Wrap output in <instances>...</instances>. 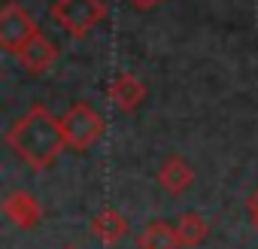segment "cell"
Masks as SVG:
<instances>
[{
	"mask_svg": "<svg viewBox=\"0 0 258 249\" xmlns=\"http://www.w3.org/2000/svg\"><path fill=\"white\" fill-rule=\"evenodd\" d=\"M7 146L31 170H46L67 149V137H64V128H61V118H55L49 112V106L34 103L7 131Z\"/></svg>",
	"mask_w": 258,
	"mask_h": 249,
	"instance_id": "cell-1",
	"label": "cell"
},
{
	"mask_svg": "<svg viewBox=\"0 0 258 249\" xmlns=\"http://www.w3.org/2000/svg\"><path fill=\"white\" fill-rule=\"evenodd\" d=\"M106 16H109V10L103 0H55L52 4V19L73 40L88 37Z\"/></svg>",
	"mask_w": 258,
	"mask_h": 249,
	"instance_id": "cell-2",
	"label": "cell"
},
{
	"mask_svg": "<svg viewBox=\"0 0 258 249\" xmlns=\"http://www.w3.org/2000/svg\"><path fill=\"white\" fill-rule=\"evenodd\" d=\"M61 128H64V137H67V149L73 152H85L91 149L103 131H106V121L103 115L91 106V103H73L64 115H61Z\"/></svg>",
	"mask_w": 258,
	"mask_h": 249,
	"instance_id": "cell-3",
	"label": "cell"
},
{
	"mask_svg": "<svg viewBox=\"0 0 258 249\" xmlns=\"http://www.w3.org/2000/svg\"><path fill=\"white\" fill-rule=\"evenodd\" d=\"M37 34H40V28H37V22L31 19V13L25 7L10 0V4L0 10V46H4V52L19 55Z\"/></svg>",
	"mask_w": 258,
	"mask_h": 249,
	"instance_id": "cell-4",
	"label": "cell"
},
{
	"mask_svg": "<svg viewBox=\"0 0 258 249\" xmlns=\"http://www.w3.org/2000/svg\"><path fill=\"white\" fill-rule=\"evenodd\" d=\"M4 216H7L16 228L31 231V228H37V225L43 222V204H40L37 195H31V192H13V195L4 198Z\"/></svg>",
	"mask_w": 258,
	"mask_h": 249,
	"instance_id": "cell-5",
	"label": "cell"
},
{
	"mask_svg": "<svg viewBox=\"0 0 258 249\" xmlns=\"http://www.w3.org/2000/svg\"><path fill=\"white\" fill-rule=\"evenodd\" d=\"M109 100L115 109L121 112H134L143 100H146V85L134 76V73H118L109 82Z\"/></svg>",
	"mask_w": 258,
	"mask_h": 249,
	"instance_id": "cell-6",
	"label": "cell"
},
{
	"mask_svg": "<svg viewBox=\"0 0 258 249\" xmlns=\"http://www.w3.org/2000/svg\"><path fill=\"white\" fill-rule=\"evenodd\" d=\"M19 61H22V67L28 70V73H34V76H40V73H46L55 61H58V46L49 40V37H43V34H37L19 55H16Z\"/></svg>",
	"mask_w": 258,
	"mask_h": 249,
	"instance_id": "cell-7",
	"label": "cell"
},
{
	"mask_svg": "<svg viewBox=\"0 0 258 249\" xmlns=\"http://www.w3.org/2000/svg\"><path fill=\"white\" fill-rule=\"evenodd\" d=\"M191 182H195V170H191V164H188L185 158H179V155H170V158L161 164V170H158V185H161L164 192H170V195H182Z\"/></svg>",
	"mask_w": 258,
	"mask_h": 249,
	"instance_id": "cell-8",
	"label": "cell"
},
{
	"mask_svg": "<svg viewBox=\"0 0 258 249\" xmlns=\"http://www.w3.org/2000/svg\"><path fill=\"white\" fill-rule=\"evenodd\" d=\"M91 231L100 243L106 246H115L118 240L127 237V219L115 210V207H103L94 219H91Z\"/></svg>",
	"mask_w": 258,
	"mask_h": 249,
	"instance_id": "cell-9",
	"label": "cell"
},
{
	"mask_svg": "<svg viewBox=\"0 0 258 249\" xmlns=\"http://www.w3.org/2000/svg\"><path fill=\"white\" fill-rule=\"evenodd\" d=\"M173 228H176L179 246H198V243H204L207 234H210V225H207V219H204L201 213H182Z\"/></svg>",
	"mask_w": 258,
	"mask_h": 249,
	"instance_id": "cell-10",
	"label": "cell"
},
{
	"mask_svg": "<svg viewBox=\"0 0 258 249\" xmlns=\"http://www.w3.org/2000/svg\"><path fill=\"white\" fill-rule=\"evenodd\" d=\"M137 243L140 249H179L176 228H170L167 222H149Z\"/></svg>",
	"mask_w": 258,
	"mask_h": 249,
	"instance_id": "cell-11",
	"label": "cell"
},
{
	"mask_svg": "<svg viewBox=\"0 0 258 249\" xmlns=\"http://www.w3.org/2000/svg\"><path fill=\"white\" fill-rule=\"evenodd\" d=\"M246 210H249V216H252V225L258 228V189L252 192V198L246 201Z\"/></svg>",
	"mask_w": 258,
	"mask_h": 249,
	"instance_id": "cell-12",
	"label": "cell"
},
{
	"mask_svg": "<svg viewBox=\"0 0 258 249\" xmlns=\"http://www.w3.org/2000/svg\"><path fill=\"white\" fill-rule=\"evenodd\" d=\"M161 4V0H131V7H137V10H155Z\"/></svg>",
	"mask_w": 258,
	"mask_h": 249,
	"instance_id": "cell-13",
	"label": "cell"
},
{
	"mask_svg": "<svg viewBox=\"0 0 258 249\" xmlns=\"http://www.w3.org/2000/svg\"><path fill=\"white\" fill-rule=\"evenodd\" d=\"M64 249H76V246H64Z\"/></svg>",
	"mask_w": 258,
	"mask_h": 249,
	"instance_id": "cell-14",
	"label": "cell"
}]
</instances>
